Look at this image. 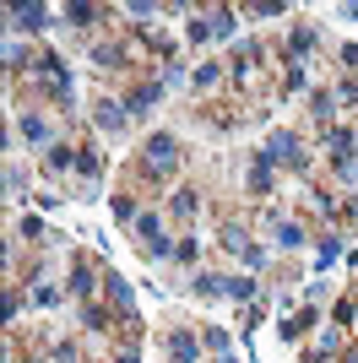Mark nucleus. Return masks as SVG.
Instances as JSON below:
<instances>
[{
  "instance_id": "bb28decb",
  "label": "nucleus",
  "mask_w": 358,
  "mask_h": 363,
  "mask_svg": "<svg viewBox=\"0 0 358 363\" xmlns=\"http://www.w3.org/2000/svg\"><path fill=\"white\" fill-rule=\"evenodd\" d=\"M347 363H358V347H353V352H347Z\"/></svg>"
},
{
  "instance_id": "4468645a",
  "label": "nucleus",
  "mask_w": 358,
  "mask_h": 363,
  "mask_svg": "<svg viewBox=\"0 0 358 363\" xmlns=\"http://www.w3.org/2000/svg\"><path fill=\"white\" fill-rule=\"evenodd\" d=\"M310 325H315V315H310V309H304V315H294V320H282V336H288V342H294V336H304V331H310Z\"/></svg>"
},
{
  "instance_id": "9d476101",
  "label": "nucleus",
  "mask_w": 358,
  "mask_h": 363,
  "mask_svg": "<svg viewBox=\"0 0 358 363\" xmlns=\"http://www.w3.org/2000/svg\"><path fill=\"white\" fill-rule=\"evenodd\" d=\"M272 233H277L282 249H298V244H304V228H298V222H272Z\"/></svg>"
},
{
  "instance_id": "f3484780",
  "label": "nucleus",
  "mask_w": 358,
  "mask_h": 363,
  "mask_svg": "<svg viewBox=\"0 0 358 363\" xmlns=\"http://www.w3.org/2000/svg\"><path fill=\"white\" fill-rule=\"evenodd\" d=\"M174 217H195V190H179L174 196Z\"/></svg>"
},
{
  "instance_id": "dca6fc26",
  "label": "nucleus",
  "mask_w": 358,
  "mask_h": 363,
  "mask_svg": "<svg viewBox=\"0 0 358 363\" xmlns=\"http://www.w3.org/2000/svg\"><path fill=\"white\" fill-rule=\"evenodd\" d=\"M212 39H233V11H217L212 17Z\"/></svg>"
},
{
  "instance_id": "412c9836",
  "label": "nucleus",
  "mask_w": 358,
  "mask_h": 363,
  "mask_svg": "<svg viewBox=\"0 0 358 363\" xmlns=\"http://www.w3.org/2000/svg\"><path fill=\"white\" fill-rule=\"evenodd\" d=\"M22 239H43V222L39 217H22Z\"/></svg>"
},
{
  "instance_id": "f8f14e48",
  "label": "nucleus",
  "mask_w": 358,
  "mask_h": 363,
  "mask_svg": "<svg viewBox=\"0 0 358 363\" xmlns=\"http://www.w3.org/2000/svg\"><path fill=\"white\" fill-rule=\"evenodd\" d=\"M76 158H82V152H71V146H49V168H55V174H60V168H76Z\"/></svg>"
},
{
  "instance_id": "7ed1b4c3",
  "label": "nucleus",
  "mask_w": 358,
  "mask_h": 363,
  "mask_svg": "<svg viewBox=\"0 0 358 363\" xmlns=\"http://www.w3.org/2000/svg\"><path fill=\"white\" fill-rule=\"evenodd\" d=\"M158 98H163V87H158V81H142V87H136V93L125 98V109H130V114H147Z\"/></svg>"
},
{
  "instance_id": "6ab92c4d",
  "label": "nucleus",
  "mask_w": 358,
  "mask_h": 363,
  "mask_svg": "<svg viewBox=\"0 0 358 363\" xmlns=\"http://www.w3.org/2000/svg\"><path fill=\"white\" fill-rule=\"evenodd\" d=\"M98 17V11H92V6H71V11H65V22H76V27H87V22Z\"/></svg>"
},
{
  "instance_id": "39448f33",
  "label": "nucleus",
  "mask_w": 358,
  "mask_h": 363,
  "mask_svg": "<svg viewBox=\"0 0 358 363\" xmlns=\"http://www.w3.org/2000/svg\"><path fill=\"white\" fill-rule=\"evenodd\" d=\"M43 17H49L43 6H11V27H27L33 33V27H43Z\"/></svg>"
},
{
  "instance_id": "0eeeda50",
  "label": "nucleus",
  "mask_w": 358,
  "mask_h": 363,
  "mask_svg": "<svg viewBox=\"0 0 358 363\" xmlns=\"http://www.w3.org/2000/svg\"><path fill=\"white\" fill-rule=\"evenodd\" d=\"M109 299L125 309V320H136V299H130V282H125V277H109Z\"/></svg>"
},
{
  "instance_id": "cd10ccee",
  "label": "nucleus",
  "mask_w": 358,
  "mask_h": 363,
  "mask_svg": "<svg viewBox=\"0 0 358 363\" xmlns=\"http://www.w3.org/2000/svg\"><path fill=\"white\" fill-rule=\"evenodd\" d=\"M223 363H233V358H223Z\"/></svg>"
},
{
  "instance_id": "6e6552de",
  "label": "nucleus",
  "mask_w": 358,
  "mask_h": 363,
  "mask_svg": "<svg viewBox=\"0 0 358 363\" xmlns=\"http://www.w3.org/2000/svg\"><path fill=\"white\" fill-rule=\"evenodd\" d=\"M125 103H98V125H104V130H120V125H125Z\"/></svg>"
},
{
  "instance_id": "9b49d317",
  "label": "nucleus",
  "mask_w": 358,
  "mask_h": 363,
  "mask_svg": "<svg viewBox=\"0 0 358 363\" xmlns=\"http://www.w3.org/2000/svg\"><path fill=\"white\" fill-rule=\"evenodd\" d=\"M174 363H195V336H190V331H174Z\"/></svg>"
},
{
  "instance_id": "2eb2a0df",
  "label": "nucleus",
  "mask_w": 358,
  "mask_h": 363,
  "mask_svg": "<svg viewBox=\"0 0 358 363\" xmlns=\"http://www.w3.org/2000/svg\"><path fill=\"white\" fill-rule=\"evenodd\" d=\"M223 293H228V299H255V282H245V277H223Z\"/></svg>"
},
{
  "instance_id": "423d86ee",
  "label": "nucleus",
  "mask_w": 358,
  "mask_h": 363,
  "mask_svg": "<svg viewBox=\"0 0 358 363\" xmlns=\"http://www.w3.org/2000/svg\"><path fill=\"white\" fill-rule=\"evenodd\" d=\"M326 152H331V163H337V168H347V152H353V136H347V130H331V136H326Z\"/></svg>"
},
{
  "instance_id": "1a4fd4ad",
  "label": "nucleus",
  "mask_w": 358,
  "mask_h": 363,
  "mask_svg": "<svg viewBox=\"0 0 358 363\" xmlns=\"http://www.w3.org/2000/svg\"><path fill=\"white\" fill-rule=\"evenodd\" d=\"M17 136H27V142H49V125H43L39 114H22V120H17Z\"/></svg>"
},
{
  "instance_id": "5701e85b",
  "label": "nucleus",
  "mask_w": 358,
  "mask_h": 363,
  "mask_svg": "<svg viewBox=\"0 0 358 363\" xmlns=\"http://www.w3.org/2000/svg\"><path fill=\"white\" fill-rule=\"evenodd\" d=\"M174 255H179V261L190 266V261H195V239H179V244H174Z\"/></svg>"
},
{
  "instance_id": "20e7f679",
  "label": "nucleus",
  "mask_w": 358,
  "mask_h": 363,
  "mask_svg": "<svg viewBox=\"0 0 358 363\" xmlns=\"http://www.w3.org/2000/svg\"><path fill=\"white\" fill-rule=\"evenodd\" d=\"M266 190H272V158L255 152V163H250V196H266Z\"/></svg>"
},
{
  "instance_id": "393cba45",
  "label": "nucleus",
  "mask_w": 358,
  "mask_h": 363,
  "mask_svg": "<svg viewBox=\"0 0 358 363\" xmlns=\"http://www.w3.org/2000/svg\"><path fill=\"white\" fill-rule=\"evenodd\" d=\"M342 60H347V65L358 71V43H353V49H342Z\"/></svg>"
},
{
  "instance_id": "ddd939ff",
  "label": "nucleus",
  "mask_w": 358,
  "mask_h": 363,
  "mask_svg": "<svg viewBox=\"0 0 358 363\" xmlns=\"http://www.w3.org/2000/svg\"><path fill=\"white\" fill-rule=\"evenodd\" d=\"M71 293H76V299L92 293V266H76V271H71Z\"/></svg>"
},
{
  "instance_id": "aec40b11",
  "label": "nucleus",
  "mask_w": 358,
  "mask_h": 363,
  "mask_svg": "<svg viewBox=\"0 0 358 363\" xmlns=\"http://www.w3.org/2000/svg\"><path fill=\"white\" fill-rule=\"evenodd\" d=\"M337 255H342V244H337V239H326V244H320V255H315V266H331Z\"/></svg>"
},
{
  "instance_id": "a211bd4d",
  "label": "nucleus",
  "mask_w": 358,
  "mask_h": 363,
  "mask_svg": "<svg viewBox=\"0 0 358 363\" xmlns=\"http://www.w3.org/2000/svg\"><path fill=\"white\" fill-rule=\"evenodd\" d=\"M76 174H87V179H98V174H104V163L92 158V152H82V158H76Z\"/></svg>"
},
{
  "instance_id": "f03ea898",
  "label": "nucleus",
  "mask_w": 358,
  "mask_h": 363,
  "mask_svg": "<svg viewBox=\"0 0 358 363\" xmlns=\"http://www.w3.org/2000/svg\"><path fill=\"white\" fill-rule=\"evenodd\" d=\"M266 158H272V163H288V168H304V152H298V136H294V130H277L272 142H266Z\"/></svg>"
},
{
  "instance_id": "4be33fe9",
  "label": "nucleus",
  "mask_w": 358,
  "mask_h": 363,
  "mask_svg": "<svg viewBox=\"0 0 358 363\" xmlns=\"http://www.w3.org/2000/svg\"><path fill=\"white\" fill-rule=\"evenodd\" d=\"M201 342H207L212 352H228V336H223V331H207V336H201Z\"/></svg>"
},
{
  "instance_id": "b1692460",
  "label": "nucleus",
  "mask_w": 358,
  "mask_h": 363,
  "mask_svg": "<svg viewBox=\"0 0 358 363\" xmlns=\"http://www.w3.org/2000/svg\"><path fill=\"white\" fill-rule=\"evenodd\" d=\"M39 303H60V287H55V282H39Z\"/></svg>"
},
{
  "instance_id": "a878e982",
  "label": "nucleus",
  "mask_w": 358,
  "mask_h": 363,
  "mask_svg": "<svg viewBox=\"0 0 358 363\" xmlns=\"http://www.w3.org/2000/svg\"><path fill=\"white\" fill-rule=\"evenodd\" d=\"M120 363H142V358H136V352H120Z\"/></svg>"
},
{
  "instance_id": "f257e3e1",
  "label": "nucleus",
  "mask_w": 358,
  "mask_h": 363,
  "mask_svg": "<svg viewBox=\"0 0 358 363\" xmlns=\"http://www.w3.org/2000/svg\"><path fill=\"white\" fill-rule=\"evenodd\" d=\"M174 163H179V142H174L169 130L147 136V168H152V174H169Z\"/></svg>"
}]
</instances>
